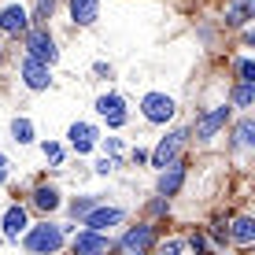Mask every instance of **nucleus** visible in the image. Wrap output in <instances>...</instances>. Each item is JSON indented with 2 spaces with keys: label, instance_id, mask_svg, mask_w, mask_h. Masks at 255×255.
Returning <instances> with one entry per match:
<instances>
[{
  "label": "nucleus",
  "instance_id": "obj_1",
  "mask_svg": "<svg viewBox=\"0 0 255 255\" xmlns=\"http://www.w3.org/2000/svg\"><path fill=\"white\" fill-rule=\"evenodd\" d=\"M59 244H63V230L59 226H37L26 237V248L33 255H52V252H59Z\"/></svg>",
  "mask_w": 255,
  "mask_h": 255
},
{
  "label": "nucleus",
  "instance_id": "obj_2",
  "mask_svg": "<svg viewBox=\"0 0 255 255\" xmlns=\"http://www.w3.org/2000/svg\"><path fill=\"white\" fill-rule=\"evenodd\" d=\"M26 48H30V56L37 59V63H45V67L56 63V56H59L56 45H52V37H48L45 30H30V33H26Z\"/></svg>",
  "mask_w": 255,
  "mask_h": 255
},
{
  "label": "nucleus",
  "instance_id": "obj_3",
  "mask_svg": "<svg viewBox=\"0 0 255 255\" xmlns=\"http://www.w3.org/2000/svg\"><path fill=\"white\" fill-rule=\"evenodd\" d=\"M185 137H189V129H174L170 137H163V144L155 148V166H170L174 159H178V152H181V144H185Z\"/></svg>",
  "mask_w": 255,
  "mask_h": 255
},
{
  "label": "nucleus",
  "instance_id": "obj_4",
  "mask_svg": "<svg viewBox=\"0 0 255 255\" xmlns=\"http://www.w3.org/2000/svg\"><path fill=\"white\" fill-rule=\"evenodd\" d=\"M174 115V100L170 96H163V93H148L144 96V119L148 122H166Z\"/></svg>",
  "mask_w": 255,
  "mask_h": 255
},
{
  "label": "nucleus",
  "instance_id": "obj_5",
  "mask_svg": "<svg viewBox=\"0 0 255 255\" xmlns=\"http://www.w3.org/2000/svg\"><path fill=\"white\" fill-rule=\"evenodd\" d=\"M100 252H108V237L104 233L85 230V233L74 237V255H100Z\"/></svg>",
  "mask_w": 255,
  "mask_h": 255
},
{
  "label": "nucleus",
  "instance_id": "obj_6",
  "mask_svg": "<svg viewBox=\"0 0 255 255\" xmlns=\"http://www.w3.org/2000/svg\"><path fill=\"white\" fill-rule=\"evenodd\" d=\"M22 78H26V85H30V89H48V67L45 63H37V59L33 56H26L22 59Z\"/></svg>",
  "mask_w": 255,
  "mask_h": 255
},
{
  "label": "nucleus",
  "instance_id": "obj_7",
  "mask_svg": "<svg viewBox=\"0 0 255 255\" xmlns=\"http://www.w3.org/2000/svg\"><path fill=\"white\" fill-rule=\"evenodd\" d=\"M96 111H100L111 126H122V122H126V111H122V96H119V93L100 96V100H96Z\"/></svg>",
  "mask_w": 255,
  "mask_h": 255
},
{
  "label": "nucleus",
  "instance_id": "obj_8",
  "mask_svg": "<svg viewBox=\"0 0 255 255\" xmlns=\"http://www.w3.org/2000/svg\"><path fill=\"white\" fill-rule=\"evenodd\" d=\"M226 119H230V108H215V111H207V115L196 122V137H215L218 129L226 126Z\"/></svg>",
  "mask_w": 255,
  "mask_h": 255
},
{
  "label": "nucleus",
  "instance_id": "obj_9",
  "mask_svg": "<svg viewBox=\"0 0 255 255\" xmlns=\"http://www.w3.org/2000/svg\"><path fill=\"white\" fill-rule=\"evenodd\" d=\"M93 140H96V129L89 126V122H74V126H70V144H74L78 155L93 152Z\"/></svg>",
  "mask_w": 255,
  "mask_h": 255
},
{
  "label": "nucleus",
  "instance_id": "obj_10",
  "mask_svg": "<svg viewBox=\"0 0 255 255\" xmlns=\"http://www.w3.org/2000/svg\"><path fill=\"white\" fill-rule=\"evenodd\" d=\"M122 222V211L119 207H100V211H93L89 218H85V226L96 233H104V230H111V226H119Z\"/></svg>",
  "mask_w": 255,
  "mask_h": 255
},
{
  "label": "nucleus",
  "instance_id": "obj_11",
  "mask_svg": "<svg viewBox=\"0 0 255 255\" xmlns=\"http://www.w3.org/2000/svg\"><path fill=\"white\" fill-rule=\"evenodd\" d=\"M0 30H4V33H22V30H26V11H22V4H7L4 11H0Z\"/></svg>",
  "mask_w": 255,
  "mask_h": 255
},
{
  "label": "nucleus",
  "instance_id": "obj_12",
  "mask_svg": "<svg viewBox=\"0 0 255 255\" xmlns=\"http://www.w3.org/2000/svg\"><path fill=\"white\" fill-rule=\"evenodd\" d=\"M152 241H155V230H152V226H133V230L122 237V244H126L129 252H144Z\"/></svg>",
  "mask_w": 255,
  "mask_h": 255
},
{
  "label": "nucleus",
  "instance_id": "obj_13",
  "mask_svg": "<svg viewBox=\"0 0 255 255\" xmlns=\"http://www.w3.org/2000/svg\"><path fill=\"white\" fill-rule=\"evenodd\" d=\"M70 15H74V22L89 26L100 15V0H70Z\"/></svg>",
  "mask_w": 255,
  "mask_h": 255
},
{
  "label": "nucleus",
  "instance_id": "obj_14",
  "mask_svg": "<svg viewBox=\"0 0 255 255\" xmlns=\"http://www.w3.org/2000/svg\"><path fill=\"white\" fill-rule=\"evenodd\" d=\"M181 181H185V166L170 163V170H163V178H159V192L163 196H174V192L181 189Z\"/></svg>",
  "mask_w": 255,
  "mask_h": 255
},
{
  "label": "nucleus",
  "instance_id": "obj_15",
  "mask_svg": "<svg viewBox=\"0 0 255 255\" xmlns=\"http://www.w3.org/2000/svg\"><path fill=\"white\" fill-rule=\"evenodd\" d=\"M230 237H233V244H255V218H237Z\"/></svg>",
  "mask_w": 255,
  "mask_h": 255
},
{
  "label": "nucleus",
  "instance_id": "obj_16",
  "mask_svg": "<svg viewBox=\"0 0 255 255\" xmlns=\"http://www.w3.org/2000/svg\"><path fill=\"white\" fill-rule=\"evenodd\" d=\"M22 230H26V211H22V207H11V211L4 215V237H11V241H15Z\"/></svg>",
  "mask_w": 255,
  "mask_h": 255
},
{
  "label": "nucleus",
  "instance_id": "obj_17",
  "mask_svg": "<svg viewBox=\"0 0 255 255\" xmlns=\"http://www.w3.org/2000/svg\"><path fill=\"white\" fill-rule=\"evenodd\" d=\"M244 19H255V7H252V0H237V4H230V7H226V22L241 26Z\"/></svg>",
  "mask_w": 255,
  "mask_h": 255
},
{
  "label": "nucleus",
  "instance_id": "obj_18",
  "mask_svg": "<svg viewBox=\"0 0 255 255\" xmlns=\"http://www.w3.org/2000/svg\"><path fill=\"white\" fill-rule=\"evenodd\" d=\"M33 204H37L41 211H52V207H59V192L48 189V185H41L37 192H33Z\"/></svg>",
  "mask_w": 255,
  "mask_h": 255
},
{
  "label": "nucleus",
  "instance_id": "obj_19",
  "mask_svg": "<svg viewBox=\"0 0 255 255\" xmlns=\"http://www.w3.org/2000/svg\"><path fill=\"white\" fill-rule=\"evenodd\" d=\"M233 104H241V108H248V104H255V82H241L233 89Z\"/></svg>",
  "mask_w": 255,
  "mask_h": 255
},
{
  "label": "nucleus",
  "instance_id": "obj_20",
  "mask_svg": "<svg viewBox=\"0 0 255 255\" xmlns=\"http://www.w3.org/2000/svg\"><path fill=\"white\" fill-rule=\"evenodd\" d=\"M11 133H15V140H19V144H30V140H33L30 119H15V122H11Z\"/></svg>",
  "mask_w": 255,
  "mask_h": 255
},
{
  "label": "nucleus",
  "instance_id": "obj_21",
  "mask_svg": "<svg viewBox=\"0 0 255 255\" xmlns=\"http://www.w3.org/2000/svg\"><path fill=\"white\" fill-rule=\"evenodd\" d=\"M237 140H241V144H255V122L252 119L237 126Z\"/></svg>",
  "mask_w": 255,
  "mask_h": 255
},
{
  "label": "nucleus",
  "instance_id": "obj_22",
  "mask_svg": "<svg viewBox=\"0 0 255 255\" xmlns=\"http://www.w3.org/2000/svg\"><path fill=\"white\" fill-rule=\"evenodd\" d=\"M237 74H241L244 82H255V63L252 59H237Z\"/></svg>",
  "mask_w": 255,
  "mask_h": 255
},
{
  "label": "nucleus",
  "instance_id": "obj_23",
  "mask_svg": "<svg viewBox=\"0 0 255 255\" xmlns=\"http://www.w3.org/2000/svg\"><path fill=\"white\" fill-rule=\"evenodd\" d=\"M74 215L89 218V215H93V200H89V196H85V200H74Z\"/></svg>",
  "mask_w": 255,
  "mask_h": 255
},
{
  "label": "nucleus",
  "instance_id": "obj_24",
  "mask_svg": "<svg viewBox=\"0 0 255 255\" xmlns=\"http://www.w3.org/2000/svg\"><path fill=\"white\" fill-rule=\"evenodd\" d=\"M52 7H56V0H37V15H41V19H48Z\"/></svg>",
  "mask_w": 255,
  "mask_h": 255
},
{
  "label": "nucleus",
  "instance_id": "obj_25",
  "mask_svg": "<svg viewBox=\"0 0 255 255\" xmlns=\"http://www.w3.org/2000/svg\"><path fill=\"white\" fill-rule=\"evenodd\" d=\"M45 155H48L52 163H59V155H63V152H59V144H52V140H48V144H45Z\"/></svg>",
  "mask_w": 255,
  "mask_h": 255
},
{
  "label": "nucleus",
  "instance_id": "obj_26",
  "mask_svg": "<svg viewBox=\"0 0 255 255\" xmlns=\"http://www.w3.org/2000/svg\"><path fill=\"white\" fill-rule=\"evenodd\" d=\"M181 252V241H166L163 244V255H178Z\"/></svg>",
  "mask_w": 255,
  "mask_h": 255
},
{
  "label": "nucleus",
  "instance_id": "obj_27",
  "mask_svg": "<svg viewBox=\"0 0 255 255\" xmlns=\"http://www.w3.org/2000/svg\"><path fill=\"white\" fill-rule=\"evenodd\" d=\"M4 178H7V159L0 155V181H4Z\"/></svg>",
  "mask_w": 255,
  "mask_h": 255
},
{
  "label": "nucleus",
  "instance_id": "obj_28",
  "mask_svg": "<svg viewBox=\"0 0 255 255\" xmlns=\"http://www.w3.org/2000/svg\"><path fill=\"white\" fill-rule=\"evenodd\" d=\"M248 45H255V30H248Z\"/></svg>",
  "mask_w": 255,
  "mask_h": 255
},
{
  "label": "nucleus",
  "instance_id": "obj_29",
  "mask_svg": "<svg viewBox=\"0 0 255 255\" xmlns=\"http://www.w3.org/2000/svg\"><path fill=\"white\" fill-rule=\"evenodd\" d=\"M133 255H144V252H133Z\"/></svg>",
  "mask_w": 255,
  "mask_h": 255
}]
</instances>
